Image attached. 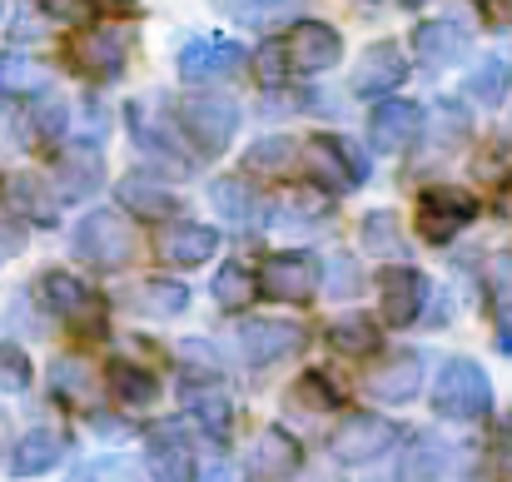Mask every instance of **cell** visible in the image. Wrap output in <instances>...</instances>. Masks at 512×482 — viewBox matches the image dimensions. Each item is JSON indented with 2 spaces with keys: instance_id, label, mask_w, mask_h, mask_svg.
<instances>
[{
  "instance_id": "1",
  "label": "cell",
  "mask_w": 512,
  "mask_h": 482,
  "mask_svg": "<svg viewBox=\"0 0 512 482\" xmlns=\"http://www.w3.org/2000/svg\"><path fill=\"white\" fill-rule=\"evenodd\" d=\"M70 249H75V259L90 264V269H125V259L135 254V234H130L125 214H115V209H90V214L75 224Z\"/></svg>"
},
{
  "instance_id": "2",
  "label": "cell",
  "mask_w": 512,
  "mask_h": 482,
  "mask_svg": "<svg viewBox=\"0 0 512 482\" xmlns=\"http://www.w3.org/2000/svg\"><path fill=\"white\" fill-rule=\"evenodd\" d=\"M433 408L443 418H458V423H473L493 408V383L488 373L473 363V358H448L438 368V383H433Z\"/></svg>"
},
{
  "instance_id": "3",
  "label": "cell",
  "mask_w": 512,
  "mask_h": 482,
  "mask_svg": "<svg viewBox=\"0 0 512 482\" xmlns=\"http://www.w3.org/2000/svg\"><path fill=\"white\" fill-rule=\"evenodd\" d=\"M179 125H184V135L194 140V150L219 155V150L234 140L239 105H234L229 95H189V100L179 105Z\"/></svg>"
},
{
  "instance_id": "4",
  "label": "cell",
  "mask_w": 512,
  "mask_h": 482,
  "mask_svg": "<svg viewBox=\"0 0 512 482\" xmlns=\"http://www.w3.org/2000/svg\"><path fill=\"white\" fill-rule=\"evenodd\" d=\"M473 214H478V199L468 189H458V184H433L418 199V229H423L428 244L453 239L463 224H473Z\"/></svg>"
},
{
  "instance_id": "5",
  "label": "cell",
  "mask_w": 512,
  "mask_h": 482,
  "mask_svg": "<svg viewBox=\"0 0 512 482\" xmlns=\"http://www.w3.org/2000/svg\"><path fill=\"white\" fill-rule=\"evenodd\" d=\"M284 55H289V70L294 75H324L334 70L343 55V35L329 20H299L284 40Z\"/></svg>"
},
{
  "instance_id": "6",
  "label": "cell",
  "mask_w": 512,
  "mask_h": 482,
  "mask_svg": "<svg viewBox=\"0 0 512 482\" xmlns=\"http://www.w3.org/2000/svg\"><path fill=\"white\" fill-rule=\"evenodd\" d=\"M398 443V423H388V418H373V413H358V418H348L339 433H334V458L348 463V468H363V463H373V458H383L388 448Z\"/></svg>"
},
{
  "instance_id": "7",
  "label": "cell",
  "mask_w": 512,
  "mask_h": 482,
  "mask_svg": "<svg viewBox=\"0 0 512 482\" xmlns=\"http://www.w3.org/2000/svg\"><path fill=\"white\" fill-rule=\"evenodd\" d=\"M244 65V45L229 40V35H199L179 50V75L189 85H209V80H224Z\"/></svg>"
},
{
  "instance_id": "8",
  "label": "cell",
  "mask_w": 512,
  "mask_h": 482,
  "mask_svg": "<svg viewBox=\"0 0 512 482\" xmlns=\"http://www.w3.org/2000/svg\"><path fill=\"white\" fill-rule=\"evenodd\" d=\"M304 348V328L299 323H284V319H249L239 323V358L264 368V363H279L289 353Z\"/></svg>"
},
{
  "instance_id": "9",
  "label": "cell",
  "mask_w": 512,
  "mask_h": 482,
  "mask_svg": "<svg viewBox=\"0 0 512 482\" xmlns=\"http://www.w3.org/2000/svg\"><path fill=\"white\" fill-rule=\"evenodd\" d=\"M40 299H45V309L55 314V319H65V323H75V328H100L105 323V309H100V299L75 279V274H45L40 279Z\"/></svg>"
},
{
  "instance_id": "10",
  "label": "cell",
  "mask_w": 512,
  "mask_h": 482,
  "mask_svg": "<svg viewBox=\"0 0 512 482\" xmlns=\"http://www.w3.org/2000/svg\"><path fill=\"white\" fill-rule=\"evenodd\" d=\"M418 135H423V105H413V100H388V105H378L373 120H368L373 150H388V155L413 150Z\"/></svg>"
},
{
  "instance_id": "11",
  "label": "cell",
  "mask_w": 512,
  "mask_h": 482,
  "mask_svg": "<svg viewBox=\"0 0 512 482\" xmlns=\"http://www.w3.org/2000/svg\"><path fill=\"white\" fill-rule=\"evenodd\" d=\"M264 294L279 304H309L319 294V264L309 254H274L264 264Z\"/></svg>"
},
{
  "instance_id": "12",
  "label": "cell",
  "mask_w": 512,
  "mask_h": 482,
  "mask_svg": "<svg viewBox=\"0 0 512 482\" xmlns=\"http://www.w3.org/2000/svg\"><path fill=\"white\" fill-rule=\"evenodd\" d=\"M403 75H408L403 50H398L393 40H378V45H368V50L358 55L353 90H358V95H388V90H398V85H403Z\"/></svg>"
},
{
  "instance_id": "13",
  "label": "cell",
  "mask_w": 512,
  "mask_h": 482,
  "mask_svg": "<svg viewBox=\"0 0 512 482\" xmlns=\"http://www.w3.org/2000/svg\"><path fill=\"white\" fill-rule=\"evenodd\" d=\"M378 294H383V319L388 323H413L418 319V309H423V299H428V279H423L418 269L398 264V269H383Z\"/></svg>"
},
{
  "instance_id": "14",
  "label": "cell",
  "mask_w": 512,
  "mask_h": 482,
  "mask_svg": "<svg viewBox=\"0 0 512 482\" xmlns=\"http://www.w3.org/2000/svg\"><path fill=\"white\" fill-rule=\"evenodd\" d=\"M75 65L95 80H115L125 70V35L120 30H85L75 45H70Z\"/></svg>"
},
{
  "instance_id": "15",
  "label": "cell",
  "mask_w": 512,
  "mask_h": 482,
  "mask_svg": "<svg viewBox=\"0 0 512 482\" xmlns=\"http://www.w3.org/2000/svg\"><path fill=\"white\" fill-rule=\"evenodd\" d=\"M150 473L155 482H194V448L174 423L150 433Z\"/></svg>"
},
{
  "instance_id": "16",
  "label": "cell",
  "mask_w": 512,
  "mask_h": 482,
  "mask_svg": "<svg viewBox=\"0 0 512 482\" xmlns=\"http://www.w3.org/2000/svg\"><path fill=\"white\" fill-rule=\"evenodd\" d=\"M363 388H368L373 398H383V403H408V398L423 388V358H418V353H393L383 368L368 373Z\"/></svg>"
},
{
  "instance_id": "17",
  "label": "cell",
  "mask_w": 512,
  "mask_h": 482,
  "mask_svg": "<svg viewBox=\"0 0 512 482\" xmlns=\"http://www.w3.org/2000/svg\"><path fill=\"white\" fill-rule=\"evenodd\" d=\"M413 50H418V60L428 70H448V65H458L468 55V30H458L453 20H428V25H418Z\"/></svg>"
},
{
  "instance_id": "18",
  "label": "cell",
  "mask_w": 512,
  "mask_h": 482,
  "mask_svg": "<svg viewBox=\"0 0 512 482\" xmlns=\"http://www.w3.org/2000/svg\"><path fill=\"white\" fill-rule=\"evenodd\" d=\"M60 458H65V438H60L55 428H30V433L15 443L10 473H15V478H40V473H50Z\"/></svg>"
},
{
  "instance_id": "19",
  "label": "cell",
  "mask_w": 512,
  "mask_h": 482,
  "mask_svg": "<svg viewBox=\"0 0 512 482\" xmlns=\"http://www.w3.org/2000/svg\"><path fill=\"white\" fill-rule=\"evenodd\" d=\"M299 468V443L284 428H264L249 448V473L254 478H289Z\"/></svg>"
},
{
  "instance_id": "20",
  "label": "cell",
  "mask_w": 512,
  "mask_h": 482,
  "mask_svg": "<svg viewBox=\"0 0 512 482\" xmlns=\"http://www.w3.org/2000/svg\"><path fill=\"white\" fill-rule=\"evenodd\" d=\"M214 249H219V234L204 229V224H174V229H165V239H160V254H165V264H174V269H194V264L214 259Z\"/></svg>"
},
{
  "instance_id": "21",
  "label": "cell",
  "mask_w": 512,
  "mask_h": 482,
  "mask_svg": "<svg viewBox=\"0 0 512 482\" xmlns=\"http://www.w3.org/2000/svg\"><path fill=\"white\" fill-rule=\"evenodd\" d=\"M179 398H184V413H189L209 438H229V428H234V408H229V398H224L214 383H189Z\"/></svg>"
},
{
  "instance_id": "22",
  "label": "cell",
  "mask_w": 512,
  "mask_h": 482,
  "mask_svg": "<svg viewBox=\"0 0 512 482\" xmlns=\"http://www.w3.org/2000/svg\"><path fill=\"white\" fill-rule=\"evenodd\" d=\"M120 204H125L130 214H140V219H165V214L179 209V199H174L160 179H150V174H125V179H120Z\"/></svg>"
},
{
  "instance_id": "23",
  "label": "cell",
  "mask_w": 512,
  "mask_h": 482,
  "mask_svg": "<svg viewBox=\"0 0 512 482\" xmlns=\"http://www.w3.org/2000/svg\"><path fill=\"white\" fill-rule=\"evenodd\" d=\"M209 199H214V209H219L229 224H239V229H254V224L264 219V209H259V199H254V189H249L244 179H214V184H209Z\"/></svg>"
},
{
  "instance_id": "24",
  "label": "cell",
  "mask_w": 512,
  "mask_h": 482,
  "mask_svg": "<svg viewBox=\"0 0 512 482\" xmlns=\"http://www.w3.org/2000/svg\"><path fill=\"white\" fill-rule=\"evenodd\" d=\"M130 309L155 314V319H174V314L189 309V289L174 284V279H145V284L130 289Z\"/></svg>"
},
{
  "instance_id": "25",
  "label": "cell",
  "mask_w": 512,
  "mask_h": 482,
  "mask_svg": "<svg viewBox=\"0 0 512 482\" xmlns=\"http://www.w3.org/2000/svg\"><path fill=\"white\" fill-rule=\"evenodd\" d=\"M209 294H214L219 309H249L254 294H259V279H254V269H244V264H224V269L214 274Z\"/></svg>"
},
{
  "instance_id": "26",
  "label": "cell",
  "mask_w": 512,
  "mask_h": 482,
  "mask_svg": "<svg viewBox=\"0 0 512 482\" xmlns=\"http://www.w3.org/2000/svg\"><path fill=\"white\" fill-rule=\"evenodd\" d=\"M512 85V70L503 60H483L478 70H468V80H463V95L468 100H478L483 110H493V105H503V95H508Z\"/></svg>"
},
{
  "instance_id": "27",
  "label": "cell",
  "mask_w": 512,
  "mask_h": 482,
  "mask_svg": "<svg viewBox=\"0 0 512 482\" xmlns=\"http://www.w3.org/2000/svg\"><path fill=\"white\" fill-rule=\"evenodd\" d=\"M448 463V448L438 438H413V448L398 463V482H433Z\"/></svg>"
},
{
  "instance_id": "28",
  "label": "cell",
  "mask_w": 512,
  "mask_h": 482,
  "mask_svg": "<svg viewBox=\"0 0 512 482\" xmlns=\"http://www.w3.org/2000/svg\"><path fill=\"white\" fill-rule=\"evenodd\" d=\"M110 388H115V398L130 403V408H150V403L160 398L155 373H145V368H135V363H115V368H110Z\"/></svg>"
},
{
  "instance_id": "29",
  "label": "cell",
  "mask_w": 512,
  "mask_h": 482,
  "mask_svg": "<svg viewBox=\"0 0 512 482\" xmlns=\"http://www.w3.org/2000/svg\"><path fill=\"white\" fill-rule=\"evenodd\" d=\"M294 140H284V135H269V140H259V145H249L244 150V169H254V174H284L289 164H294Z\"/></svg>"
},
{
  "instance_id": "30",
  "label": "cell",
  "mask_w": 512,
  "mask_h": 482,
  "mask_svg": "<svg viewBox=\"0 0 512 482\" xmlns=\"http://www.w3.org/2000/svg\"><path fill=\"white\" fill-rule=\"evenodd\" d=\"M100 174H105V164H100L95 150H75V155L60 160V184H65V194H90V189L100 184Z\"/></svg>"
},
{
  "instance_id": "31",
  "label": "cell",
  "mask_w": 512,
  "mask_h": 482,
  "mask_svg": "<svg viewBox=\"0 0 512 482\" xmlns=\"http://www.w3.org/2000/svg\"><path fill=\"white\" fill-rule=\"evenodd\" d=\"M358 234H363V249H368V254H398V249H403L398 219H393L388 209H373V214H363Z\"/></svg>"
},
{
  "instance_id": "32",
  "label": "cell",
  "mask_w": 512,
  "mask_h": 482,
  "mask_svg": "<svg viewBox=\"0 0 512 482\" xmlns=\"http://www.w3.org/2000/svg\"><path fill=\"white\" fill-rule=\"evenodd\" d=\"M10 199L30 214V219H40V224H55V199L45 194V184L35 179V174H15L10 179Z\"/></svg>"
},
{
  "instance_id": "33",
  "label": "cell",
  "mask_w": 512,
  "mask_h": 482,
  "mask_svg": "<svg viewBox=\"0 0 512 482\" xmlns=\"http://www.w3.org/2000/svg\"><path fill=\"white\" fill-rule=\"evenodd\" d=\"M70 482H145L140 478V468L135 463H125V458H90V463H80Z\"/></svg>"
},
{
  "instance_id": "34",
  "label": "cell",
  "mask_w": 512,
  "mask_h": 482,
  "mask_svg": "<svg viewBox=\"0 0 512 482\" xmlns=\"http://www.w3.org/2000/svg\"><path fill=\"white\" fill-rule=\"evenodd\" d=\"M299 5H304V0H254V5H244L234 20H239V25H254V30H274L279 20L299 15Z\"/></svg>"
},
{
  "instance_id": "35",
  "label": "cell",
  "mask_w": 512,
  "mask_h": 482,
  "mask_svg": "<svg viewBox=\"0 0 512 482\" xmlns=\"http://www.w3.org/2000/svg\"><path fill=\"white\" fill-rule=\"evenodd\" d=\"M329 338H334V348H343V353H373L378 348V328L368 319H339L329 328Z\"/></svg>"
},
{
  "instance_id": "36",
  "label": "cell",
  "mask_w": 512,
  "mask_h": 482,
  "mask_svg": "<svg viewBox=\"0 0 512 482\" xmlns=\"http://www.w3.org/2000/svg\"><path fill=\"white\" fill-rule=\"evenodd\" d=\"M358 284H363V269H358L348 254H334V259H329V269H324V294H334V299H353V294H358Z\"/></svg>"
},
{
  "instance_id": "37",
  "label": "cell",
  "mask_w": 512,
  "mask_h": 482,
  "mask_svg": "<svg viewBox=\"0 0 512 482\" xmlns=\"http://www.w3.org/2000/svg\"><path fill=\"white\" fill-rule=\"evenodd\" d=\"M0 90H40V70L25 55H0Z\"/></svg>"
},
{
  "instance_id": "38",
  "label": "cell",
  "mask_w": 512,
  "mask_h": 482,
  "mask_svg": "<svg viewBox=\"0 0 512 482\" xmlns=\"http://www.w3.org/2000/svg\"><path fill=\"white\" fill-rule=\"evenodd\" d=\"M309 150H314V169H319L334 189H348V184H353V179H348V169H343V155H339V145H334V140H324V135H319Z\"/></svg>"
},
{
  "instance_id": "39",
  "label": "cell",
  "mask_w": 512,
  "mask_h": 482,
  "mask_svg": "<svg viewBox=\"0 0 512 482\" xmlns=\"http://www.w3.org/2000/svg\"><path fill=\"white\" fill-rule=\"evenodd\" d=\"M0 388H5V393L30 388V358H25L20 348H10V343H0Z\"/></svg>"
},
{
  "instance_id": "40",
  "label": "cell",
  "mask_w": 512,
  "mask_h": 482,
  "mask_svg": "<svg viewBox=\"0 0 512 482\" xmlns=\"http://www.w3.org/2000/svg\"><path fill=\"white\" fill-rule=\"evenodd\" d=\"M299 403H309V408H339V388L324 373H304L299 378Z\"/></svg>"
},
{
  "instance_id": "41",
  "label": "cell",
  "mask_w": 512,
  "mask_h": 482,
  "mask_svg": "<svg viewBox=\"0 0 512 482\" xmlns=\"http://www.w3.org/2000/svg\"><path fill=\"white\" fill-rule=\"evenodd\" d=\"M45 5V15H55V20H65V25H85L90 20V0H40Z\"/></svg>"
},
{
  "instance_id": "42",
  "label": "cell",
  "mask_w": 512,
  "mask_h": 482,
  "mask_svg": "<svg viewBox=\"0 0 512 482\" xmlns=\"http://www.w3.org/2000/svg\"><path fill=\"white\" fill-rule=\"evenodd\" d=\"M488 284H493V294L503 299L512 309V254H498L493 259V269H488Z\"/></svg>"
},
{
  "instance_id": "43",
  "label": "cell",
  "mask_w": 512,
  "mask_h": 482,
  "mask_svg": "<svg viewBox=\"0 0 512 482\" xmlns=\"http://www.w3.org/2000/svg\"><path fill=\"white\" fill-rule=\"evenodd\" d=\"M254 65L264 70V80H279V75H284V65H289V55H284V40H274V45H264V50L254 55Z\"/></svg>"
},
{
  "instance_id": "44",
  "label": "cell",
  "mask_w": 512,
  "mask_h": 482,
  "mask_svg": "<svg viewBox=\"0 0 512 482\" xmlns=\"http://www.w3.org/2000/svg\"><path fill=\"white\" fill-rule=\"evenodd\" d=\"M339 145V155H343V169H348V179L358 184V179H368V155L353 145V140H334Z\"/></svg>"
},
{
  "instance_id": "45",
  "label": "cell",
  "mask_w": 512,
  "mask_h": 482,
  "mask_svg": "<svg viewBox=\"0 0 512 482\" xmlns=\"http://www.w3.org/2000/svg\"><path fill=\"white\" fill-rule=\"evenodd\" d=\"M60 125H65V105H60V100H45V105L35 110V130H40V135H60Z\"/></svg>"
},
{
  "instance_id": "46",
  "label": "cell",
  "mask_w": 512,
  "mask_h": 482,
  "mask_svg": "<svg viewBox=\"0 0 512 482\" xmlns=\"http://www.w3.org/2000/svg\"><path fill=\"white\" fill-rule=\"evenodd\" d=\"M179 353H184V363H204L209 373H219V358H214V348H209L204 338H189V343H179Z\"/></svg>"
},
{
  "instance_id": "47",
  "label": "cell",
  "mask_w": 512,
  "mask_h": 482,
  "mask_svg": "<svg viewBox=\"0 0 512 482\" xmlns=\"http://www.w3.org/2000/svg\"><path fill=\"white\" fill-rule=\"evenodd\" d=\"M25 249V229L20 224H10L5 214H0V259H15Z\"/></svg>"
},
{
  "instance_id": "48",
  "label": "cell",
  "mask_w": 512,
  "mask_h": 482,
  "mask_svg": "<svg viewBox=\"0 0 512 482\" xmlns=\"http://www.w3.org/2000/svg\"><path fill=\"white\" fill-rule=\"evenodd\" d=\"M209 482H229V473H209Z\"/></svg>"
},
{
  "instance_id": "49",
  "label": "cell",
  "mask_w": 512,
  "mask_h": 482,
  "mask_svg": "<svg viewBox=\"0 0 512 482\" xmlns=\"http://www.w3.org/2000/svg\"><path fill=\"white\" fill-rule=\"evenodd\" d=\"M0 15H5V0H0Z\"/></svg>"
}]
</instances>
